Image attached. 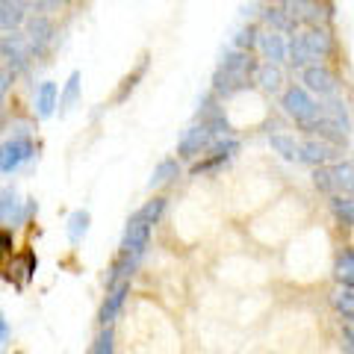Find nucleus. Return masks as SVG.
<instances>
[{
    "label": "nucleus",
    "instance_id": "1",
    "mask_svg": "<svg viewBox=\"0 0 354 354\" xmlns=\"http://www.w3.org/2000/svg\"><path fill=\"white\" fill-rule=\"evenodd\" d=\"M257 59L251 53H242V50H225L218 68L213 71V92L216 97H234L242 88H248L251 80L257 77Z\"/></svg>",
    "mask_w": 354,
    "mask_h": 354
},
{
    "label": "nucleus",
    "instance_id": "2",
    "mask_svg": "<svg viewBox=\"0 0 354 354\" xmlns=\"http://www.w3.org/2000/svg\"><path fill=\"white\" fill-rule=\"evenodd\" d=\"M330 53H334V36L325 27H307L286 41V59L301 71L307 65H319V59H328Z\"/></svg>",
    "mask_w": 354,
    "mask_h": 354
},
{
    "label": "nucleus",
    "instance_id": "3",
    "mask_svg": "<svg viewBox=\"0 0 354 354\" xmlns=\"http://www.w3.org/2000/svg\"><path fill=\"white\" fill-rule=\"evenodd\" d=\"M281 106L301 130L319 118V104L313 101V95H310L304 86H290L286 88L283 97H281Z\"/></svg>",
    "mask_w": 354,
    "mask_h": 354
},
{
    "label": "nucleus",
    "instance_id": "4",
    "mask_svg": "<svg viewBox=\"0 0 354 354\" xmlns=\"http://www.w3.org/2000/svg\"><path fill=\"white\" fill-rule=\"evenodd\" d=\"M39 213V201L36 198H27V201H18L15 189L3 186L0 189V221L9 225V230L18 227V225H27V221Z\"/></svg>",
    "mask_w": 354,
    "mask_h": 354
},
{
    "label": "nucleus",
    "instance_id": "5",
    "mask_svg": "<svg viewBox=\"0 0 354 354\" xmlns=\"http://www.w3.org/2000/svg\"><path fill=\"white\" fill-rule=\"evenodd\" d=\"M239 151V139L234 136H225V139H216L213 145H209L204 153H201V160H195L192 162V174L195 177H201V174H213L218 171L221 165H227L230 160H234V153Z\"/></svg>",
    "mask_w": 354,
    "mask_h": 354
},
{
    "label": "nucleus",
    "instance_id": "6",
    "mask_svg": "<svg viewBox=\"0 0 354 354\" xmlns=\"http://www.w3.org/2000/svg\"><path fill=\"white\" fill-rule=\"evenodd\" d=\"M36 157V142L32 136H12L0 145V171L3 174H12L18 171L24 162H30Z\"/></svg>",
    "mask_w": 354,
    "mask_h": 354
},
{
    "label": "nucleus",
    "instance_id": "7",
    "mask_svg": "<svg viewBox=\"0 0 354 354\" xmlns=\"http://www.w3.org/2000/svg\"><path fill=\"white\" fill-rule=\"evenodd\" d=\"M0 57H3L6 68L12 71V74L27 71L30 62L36 59V57H32V48H30V41H27L24 32H9V36L0 41Z\"/></svg>",
    "mask_w": 354,
    "mask_h": 354
},
{
    "label": "nucleus",
    "instance_id": "8",
    "mask_svg": "<svg viewBox=\"0 0 354 354\" xmlns=\"http://www.w3.org/2000/svg\"><path fill=\"white\" fill-rule=\"evenodd\" d=\"M198 124L207 127L213 136H221V139L234 133V127H230V121L225 115V106L218 104V97L213 92H207L201 97V104H198Z\"/></svg>",
    "mask_w": 354,
    "mask_h": 354
},
{
    "label": "nucleus",
    "instance_id": "9",
    "mask_svg": "<svg viewBox=\"0 0 354 354\" xmlns=\"http://www.w3.org/2000/svg\"><path fill=\"white\" fill-rule=\"evenodd\" d=\"M36 269H39V257H36V251H18L9 257L6 263V281L15 286V290H27V286L32 283V278H36Z\"/></svg>",
    "mask_w": 354,
    "mask_h": 354
},
{
    "label": "nucleus",
    "instance_id": "10",
    "mask_svg": "<svg viewBox=\"0 0 354 354\" xmlns=\"http://www.w3.org/2000/svg\"><path fill=\"white\" fill-rule=\"evenodd\" d=\"M301 80H304V88L307 92H313L319 97H325V101H330V97H337L339 92V80L337 74L325 68V65H307V68L301 71Z\"/></svg>",
    "mask_w": 354,
    "mask_h": 354
},
{
    "label": "nucleus",
    "instance_id": "11",
    "mask_svg": "<svg viewBox=\"0 0 354 354\" xmlns=\"http://www.w3.org/2000/svg\"><path fill=\"white\" fill-rule=\"evenodd\" d=\"M24 36H27L30 48H32V57H44V53L53 48V36H57V30H53V21L48 15H30Z\"/></svg>",
    "mask_w": 354,
    "mask_h": 354
},
{
    "label": "nucleus",
    "instance_id": "12",
    "mask_svg": "<svg viewBox=\"0 0 354 354\" xmlns=\"http://www.w3.org/2000/svg\"><path fill=\"white\" fill-rule=\"evenodd\" d=\"M304 133H307V136H313V139L328 142V145L346 148V145H348V133H351V130H348V127H342L339 121H334V118H328V115L319 113V118L313 121V124H307Z\"/></svg>",
    "mask_w": 354,
    "mask_h": 354
},
{
    "label": "nucleus",
    "instance_id": "13",
    "mask_svg": "<svg viewBox=\"0 0 354 354\" xmlns=\"http://www.w3.org/2000/svg\"><path fill=\"white\" fill-rule=\"evenodd\" d=\"M209 145H213V133H209L207 127H201V124H192L180 136V142H177V157L180 160H198Z\"/></svg>",
    "mask_w": 354,
    "mask_h": 354
},
{
    "label": "nucleus",
    "instance_id": "14",
    "mask_svg": "<svg viewBox=\"0 0 354 354\" xmlns=\"http://www.w3.org/2000/svg\"><path fill=\"white\" fill-rule=\"evenodd\" d=\"M337 160H342V148L328 145V142L313 139V136H307L301 142V162L313 165V169H319V165H330Z\"/></svg>",
    "mask_w": 354,
    "mask_h": 354
},
{
    "label": "nucleus",
    "instance_id": "15",
    "mask_svg": "<svg viewBox=\"0 0 354 354\" xmlns=\"http://www.w3.org/2000/svg\"><path fill=\"white\" fill-rule=\"evenodd\" d=\"M334 180V198H354V160H337L328 165Z\"/></svg>",
    "mask_w": 354,
    "mask_h": 354
},
{
    "label": "nucleus",
    "instance_id": "16",
    "mask_svg": "<svg viewBox=\"0 0 354 354\" xmlns=\"http://www.w3.org/2000/svg\"><path fill=\"white\" fill-rule=\"evenodd\" d=\"M127 295H130V283H121V286H115V290H109L106 298H104V304H101V310H97V325H101V328L113 325V319L121 313Z\"/></svg>",
    "mask_w": 354,
    "mask_h": 354
},
{
    "label": "nucleus",
    "instance_id": "17",
    "mask_svg": "<svg viewBox=\"0 0 354 354\" xmlns=\"http://www.w3.org/2000/svg\"><path fill=\"white\" fill-rule=\"evenodd\" d=\"M257 48H260L263 59L269 62V65H281V62L286 59V39L281 36V32H274V30H266V32H260Z\"/></svg>",
    "mask_w": 354,
    "mask_h": 354
},
{
    "label": "nucleus",
    "instance_id": "18",
    "mask_svg": "<svg viewBox=\"0 0 354 354\" xmlns=\"http://www.w3.org/2000/svg\"><path fill=\"white\" fill-rule=\"evenodd\" d=\"M148 65H151V57H148V53H145V57H142V59L136 62V68H133L130 74H124V80H121V83H118V88H115V95H113V104H124V101H127V97H130L133 92H136V86H139V80H142V77H145V74H148Z\"/></svg>",
    "mask_w": 354,
    "mask_h": 354
},
{
    "label": "nucleus",
    "instance_id": "19",
    "mask_svg": "<svg viewBox=\"0 0 354 354\" xmlns=\"http://www.w3.org/2000/svg\"><path fill=\"white\" fill-rule=\"evenodd\" d=\"M59 109V88L53 80H44L36 88V115L39 118H50Z\"/></svg>",
    "mask_w": 354,
    "mask_h": 354
},
{
    "label": "nucleus",
    "instance_id": "20",
    "mask_svg": "<svg viewBox=\"0 0 354 354\" xmlns=\"http://www.w3.org/2000/svg\"><path fill=\"white\" fill-rule=\"evenodd\" d=\"M334 278L339 281L342 290H351L354 292V248L351 245H342V251L337 254Z\"/></svg>",
    "mask_w": 354,
    "mask_h": 354
},
{
    "label": "nucleus",
    "instance_id": "21",
    "mask_svg": "<svg viewBox=\"0 0 354 354\" xmlns=\"http://www.w3.org/2000/svg\"><path fill=\"white\" fill-rule=\"evenodd\" d=\"M269 145L274 148V153H281V160L286 162H301V142L290 133H272Z\"/></svg>",
    "mask_w": 354,
    "mask_h": 354
},
{
    "label": "nucleus",
    "instance_id": "22",
    "mask_svg": "<svg viewBox=\"0 0 354 354\" xmlns=\"http://www.w3.org/2000/svg\"><path fill=\"white\" fill-rule=\"evenodd\" d=\"M263 18H266V24H269L274 32H295V27H298V21L286 12L283 9V3H278V6H263Z\"/></svg>",
    "mask_w": 354,
    "mask_h": 354
},
{
    "label": "nucleus",
    "instance_id": "23",
    "mask_svg": "<svg viewBox=\"0 0 354 354\" xmlns=\"http://www.w3.org/2000/svg\"><path fill=\"white\" fill-rule=\"evenodd\" d=\"M24 3H12V0H0V30L18 32V27L27 21Z\"/></svg>",
    "mask_w": 354,
    "mask_h": 354
},
{
    "label": "nucleus",
    "instance_id": "24",
    "mask_svg": "<svg viewBox=\"0 0 354 354\" xmlns=\"http://www.w3.org/2000/svg\"><path fill=\"white\" fill-rule=\"evenodd\" d=\"M174 177H180V162H177L174 157H165V160H160V162H157V169H153L148 186H151V189H157V186L171 183Z\"/></svg>",
    "mask_w": 354,
    "mask_h": 354
},
{
    "label": "nucleus",
    "instance_id": "25",
    "mask_svg": "<svg viewBox=\"0 0 354 354\" xmlns=\"http://www.w3.org/2000/svg\"><path fill=\"white\" fill-rule=\"evenodd\" d=\"M254 80L260 83V88L263 92H278V88L283 86V68L281 65H260L257 68V77H254Z\"/></svg>",
    "mask_w": 354,
    "mask_h": 354
},
{
    "label": "nucleus",
    "instance_id": "26",
    "mask_svg": "<svg viewBox=\"0 0 354 354\" xmlns=\"http://www.w3.org/2000/svg\"><path fill=\"white\" fill-rule=\"evenodd\" d=\"M88 225H92V216H88V209H74V213L68 216V242H83V236L88 234Z\"/></svg>",
    "mask_w": 354,
    "mask_h": 354
},
{
    "label": "nucleus",
    "instance_id": "27",
    "mask_svg": "<svg viewBox=\"0 0 354 354\" xmlns=\"http://www.w3.org/2000/svg\"><path fill=\"white\" fill-rule=\"evenodd\" d=\"M77 97H80V71H71L68 80L62 86V92H59V115L68 113V109L77 104Z\"/></svg>",
    "mask_w": 354,
    "mask_h": 354
},
{
    "label": "nucleus",
    "instance_id": "28",
    "mask_svg": "<svg viewBox=\"0 0 354 354\" xmlns=\"http://www.w3.org/2000/svg\"><path fill=\"white\" fill-rule=\"evenodd\" d=\"M165 207H169V198H162V195H153V198H151V201H148L145 207H139V209H136V216H139L142 221H148V225L153 227V225H157V221L162 218Z\"/></svg>",
    "mask_w": 354,
    "mask_h": 354
},
{
    "label": "nucleus",
    "instance_id": "29",
    "mask_svg": "<svg viewBox=\"0 0 354 354\" xmlns=\"http://www.w3.org/2000/svg\"><path fill=\"white\" fill-rule=\"evenodd\" d=\"M330 301H334L337 313H339L342 319H346V325L354 330V292H351V290H337Z\"/></svg>",
    "mask_w": 354,
    "mask_h": 354
},
{
    "label": "nucleus",
    "instance_id": "30",
    "mask_svg": "<svg viewBox=\"0 0 354 354\" xmlns=\"http://www.w3.org/2000/svg\"><path fill=\"white\" fill-rule=\"evenodd\" d=\"M330 209L339 225L354 227V198H330Z\"/></svg>",
    "mask_w": 354,
    "mask_h": 354
},
{
    "label": "nucleus",
    "instance_id": "31",
    "mask_svg": "<svg viewBox=\"0 0 354 354\" xmlns=\"http://www.w3.org/2000/svg\"><path fill=\"white\" fill-rule=\"evenodd\" d=\"M88 354H115V334H113V328H101V330H97V337L92 339V346H88Z\"/></svg>",
    "mask_w": 354,
    "mask_h": 354
},
{
    "label": "nucleus",
    "instance_id": "32",
    "mask_svg": "<svg viewBox=\"0 0 354 354\" xmlns=\"http://www.w3.org/2000/svg\"><path fill=\"white\" fill-rule=\"evenodd\" d=\"M257 39H260V30L254 27V24H248V27L236 30V36H234V50L251 53V48H254V44H257Z\"/></svg>",
    "mask_w": 354,
    "mask_h": 354
},
{
    "label": "nucleus",
    "instance_id": "33",
    "mask_svg": "<svg viewBox=\"0 0 354 354\" xmlns=\"http://www.w3.org/2000/svg\"><path fill=\"white\" fill-rule=\"evenodd\" d=\"M313 183H316L319 192H325L328 198H334V180H330L328 165H319V169H313Z\"/></svg>",
    "mask_w": 354,
    "mask_h": 354
},
{
    "label": "nucleus",
    "instance_id": "34",
    "mask_svg": "<svg viewBox=\"0 0 354 354\" xmlns=\"http://www.w3.org/2000/svg\"><path fill=\"white\" fill-rule=\"evenodd\" d=\"M9 339H12V328H9V319H6V313L0 310V354H6V348H9Z\"/></svg>",
    "mask_w": 354,
    "mask_h": 354
},
{
    "label": "nucleus",
    "instance_id": "35",
    "mask_svg": "<svg viewBox=\"0 0 354 354\" xmlns=\"http://www.w3.org/2000/svg\"><path fill=\"white\" fill-rule=\"evenodd\" d=\"M12 80H15V74L6 68V65H0V101L6 97V92H9V86H12Z\"/></svg>",
    "mask_w": 354,
    "mask_h": 354
},
{
    "label": "nucleus",
    "instance_id": "36",
    "mask_svg": "<svg viewBox=\"0 0 354 354\" xmlns=\"http://www.w3.org/2000/svg\"><path fill=\"white\" fill-rule=\"evenodd\" d=\"M0 254L12 257V230L9 227H0Z\"/></svg>",
    "mask_w": 354,
    "mask_h": 354
},
{
    "label": "nucleus",
    "instance_id": "37",
    "mask_svg": "<svg viewBox=\"0 0 354 354\" xmlns=\"http://www.w3.org/2000/svg\"><path fill=\"white\" fill-rule=\"evenodd\" d=\"M342 348L346 354H354V330L348 325H342Z\"/></svg>",
    "mask_w": 354,
    "mask_h": 354
}]
</instances>
